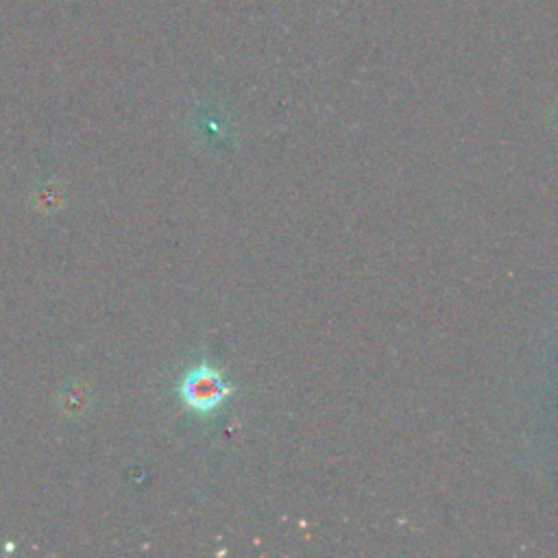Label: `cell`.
<instances>
[{
	"mask_svg": "<svg viewBox=\"0 0 558 558\" xmlns=\"http://www.w3.org/2000/svg\"><path fill=\"white\" fill-rule=\"evenodd\" d=\"M181 399L187 408L196 412H211L229 395V386L209 366L192 368L181 381Z\"/></svg>",
	"mask_w": 558,
	"mask_h": 558,
	"instance_id": "6da1fadb",
	"label": "cell"
}]
</instances>
